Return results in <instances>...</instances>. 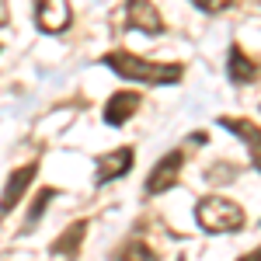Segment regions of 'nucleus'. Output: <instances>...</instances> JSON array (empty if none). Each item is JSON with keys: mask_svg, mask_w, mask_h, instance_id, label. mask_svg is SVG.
Here are the masks:
<instances>
[{"mask_svg": "<svg viewBox=\"0 0 261 261\" xmlns=\"http://www.w3.org/2000/svg\"><path fill=\"white\" fill-rule=\"evenodd\" d=\"M39 174V164H24V167H18L11 178H7V185H4V195H0V216H7L14 205H18L21 199H24V192H28V185H32V178Z\"/></svg>", "mask_w": 261, "mask_h": 261, "instance_id": "obj_7", "label": "nucleus"}, {"mask_svg": "<svg viewBox=\"0 0 261 261\" xmlns=\"http://www.w3.org/2000/svg\"><path fill=\"white\" fill-rule=\"evenodd\" d=\"M237 261H261V247H254V251H247L244 258H237Z\"/></svg>", "mask_w": 261, "mask_h": 261, "instance_id": "obj_15", "label": "nucleus"}, {"mask_svg": "<svg viewBox=\"0 0 261 261\" xmlns=\"http://www.w3.org/2000/svg\"><path fill=\"white\" fill-rule=\"evenodd\" d=\"M56 199V188H42L39 195H35V202H32V209H28V223H24V230H32L35 223L42 220V213H45V205Z\"/></svg>", "mask_w": 261, "mask_h": 261, "instance_id": "obj_13", "label": "nucleus"}, {"mask_svg": "<svg viewBox=\"0 0 261 261\" xmlns=\"http://www.w3.org/2000/svg\"><path fill=\"white\" fill-rule=\"evenodd\" d=\"M133 161H136V150L133 146H119V150H108L98 161V171H94V185H112L115 178H122L125 171H133Z\"/></svg>", "mask_w": 261, "mask_h": 261, "instance_id": "obj_6", "label": "nucleus"}, {"mask_svg": "<svg viewBox=\"0 0 261 261\" xmlns=\"http://www.w3.org/2000/svg\"><path fill=\"white\" fill-rule=\"evenodd\" d=\"M199 11H205V14H223L226 7H233V0H192Z\"/></svg>", "mask_w": 261, "mask_h": 261, "instance_id": "obj_14", "label": "nucleus"}, {"mask_svg": "<svg viewBox=\"0 0 261 261\" xmlns=\"http://www.w3.org/2000/svg\"><path fill=\"white\" fill-rule=\"evenodd\" d=\"M73 11H70V0H35V24L45 35H60L70 28Z\"/></svg>", "mask_w": 261, "mask_h": 261, "instance_id": "obj_4", "label": "nucleus"}, {"mask_svg": "<svg viewBox=\"0 0 261 261\" xmlns=\"http://www.w3.org/2000/svg\"><path fill=\"white\" fill-rule=\"evenodd\" d=\"M84 233H87V220H77L73 226H66L60 237L53 241V254H77L84 244Z\"/></svg>", "mask_w": 261, "mask_h": 261, "instance_id": "obj_11", "label": "nucleus"}, {"mask_svg": "<svg viewBox=\"0 0 261 261\" xmlns=\"http://www.w3.org/2000/svg\"><path fill=\"white\" fill-rule=\"evenodd\" d=\"M226 73H230V81H233V84H254V81H258V63L251 60L241 45H230Z\"/></svg>", "mask_w": 261, "mask_h": 261, "instance_id": "obj_10", "label": "nucleus"}, {"mask_svg": "<svg viewBox=\"0 0 261 261\" xmlns=\"http://www.w3.org/2000/svg\"><path fill=\"white\" fill-rule=\"evenodd\" d=\"M223 129H230L237 140L247 143V150H251V161H254V167L261 171V129L254 125L251 119H230V115H223L220 119Z\"/></svg>", "mask_w": 261, "mask_h": 261, "instance_id": "obj_9", "label": "nucleus"}, {"mask_svg": "<svg viewBox=\"0 0 261 261\" xmlns=\"http://www.w3.org/2000/svg\"><path fill=\"white\" fill-rule=\"evenodd\" d=\"M101 63L108 70H115L122 81H136V84H178L185 77L181 63H146L133 53H108V56H101Z\"/></svg>", "mask_w": 261, "mask_h": 261, "instance_id": "obj_1", "label": "nucleus"}, {"mask_svg": "<svg viewBox=\"0 0 261 261\" xmlns=\"http://www.w3.org/2000/svg\"><path fill=\"white\" fill-rule=\"evenodd\" d=\"M181 167H185V153H181V150H171L167 157H161V161L153 164V171L146 174V185H143L146 195H164V192H171L181 178Z\"/></svg>", "mask_w": 261, "mask_h": 261, "instance_id": "obj_3", "label": "nucleus"}, {"mask_svg": "<svg viewBox=\"0 0 261 261\" xmlns=\"http://www.w3.org/2000/svg\"><path fill=\"white\" fill-rule=\"evenodd\" d=\"M125 24L146 35H164V18L150 0H125Z\"/></svg>", "mask_w": 261, "mask_h": 261, "instance_id": "obj_5", "label": "nucleus"}, {"mask_svg": "<svg viewBox=\"0 0 261 261\" xmlns=\"http://www.w3.org/2000/svg\"><path fill=\"white\" fill-rule=\"evenodd\" d=\"M115 261H157V251L143 241H129L122 244V251L115 254Z\"/></svg>", "mask_w": 261, "mask_h": 261, "instance_id": "obj_12", "label": "nucleus"}, {"mask_svg": "<svg viewBox=\"0 0 261 261\" xmlns=\"http://www.w3.org/2000/svg\"><path fill=\"white\" fill-rule=\"evenodd\" d=\"M195 223L205 233H237L244 226V209L223 195H205L195 205Z\"/></svg>", "mask_w": 261, "mask_h": 261, "instance_id": "obj_2", "label": "nucleus"}, {"mask_svg": "<svg viewBox=\"0 0 261 261\" xmlns=\"http://www.w3.org/2000/svg\"><path fill=\"white\" fill-rule=\"evenodd\" d=\"M140 94L136 91H115L112 98H108V105L101 108V119H105V125H122V122H129L133 115H136V108H140Z\"/></svg>", "mask_w": 261, "mask_h": 261, "instance_id": "obj_8", "label": "nucleus"}]
</instances>
